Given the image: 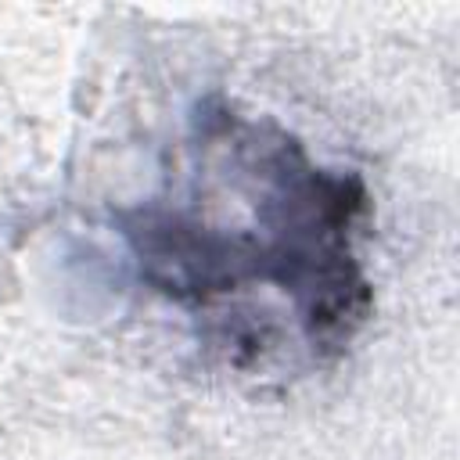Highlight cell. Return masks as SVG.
Segmentation results:
<instances>
[{"label":"cell","instance_id":"cell-1","mask_svg":"<svg viewBox=\"0 0 460 460\" xmlns=\"http://www.w3.org/2000/svg\"><path fill=\"white\" fill-rule=\"evenodd\" d=\"M183 180L133 212L122 237L144 284L194 309L277 291L313 356L341 352L370 313L356 255L359 176L323 169L277 122L201 104Z\"/></svg>","mask_w":460,"mask_h":460}]
</instances>
